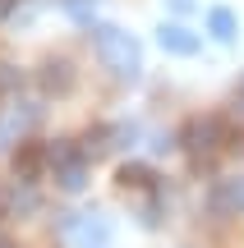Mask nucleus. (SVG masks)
<instances>
[{"label":"nucleus","instance_id":"nucleus-18","mask_svg":"<svg viewBox=\"0 0 244 248\" xmlns=\"http://www.w3.org/2000/svg\"><path fill=\"white\" fill-rule=\"evenodd\" d=\"M97 248H101V244H97Z\"/></svg>","mask_w":244,"mask_h":248},{"label":"nucleus","instance_id":"nucleus-10","mask_svg":"<svg viewBox=\"0 0 244 248\" xmlns=\"http://www.w3.org/2000/svg\"><path fill=\"white\" fill-rule=\"evenodd\" d=\"M106 147H115V142H111V129H88V133H83L79 156L83 161H97V156H106Z\"/></svg>","mask_w":244,"mask_h":248},{"label":"nucleus","instance_id":"nucleus-8","mask_svg":"<svg viewBox=\"0 0 244 248\" xmlns=\"http://www.w3.org/2000/svg\"><path fill=\"white\" fill-rule=\"evenodd\" d=\"M55 179H60V188H65V193H79V188L88 184V161H83V156L65 161V166L55 170Z\"/></svg>","mask_w":244,"mask_h":248},{"label":"nucleus","instance_id":"nucleus-9","mask_svg":"<svg viewBox=\"0 0 244 248\" xmlns=\"http://www.w3.org/2000/svg\"><path fill=\"white\" fill-rule=\"evenodd\" d=\"M235 14H230L226 5H217V9H208V32L217 37V42H235Z\"/></svg>","mask_w":244,"mask_h":248},{"label":"nucleus","instance_id":"nucleus-1","mask_svg":"<svg viewBox=\"0 0 244 248\" xmlns=\"http://www.w3.org/2000/svg\"><path fill=\"white\" fill-rule=\"evenodd\" d=\"M92 46H97L101 64H106L115 78H129V83L138 78V69H143V51H138V42L125 32V28H111V23L92 28Z\"/></svg>","mask_w":244,"mask_h":248},{"label":"nucleus","instance_id":"nucleus-16","mask_svg":"<svg viewBox=\"0 0 244 248\" xmlns=\"http://www.w3.org/2000/svg\"><path fill=\"white\" fill-rule=\"evenodd\" d=\"M5 212H9V202H5V193H0V216H5Z\"/></svg>","mask_w":244,"mask_h":248},{"label":"nucleus","instance_id":"nucleus-4","mask_svg":"<svg viewBox=\"0 0 244 248\" xmlns=\"http://www.w3.org/2000/svg\"><path fill=\"white\" fill-rule=\"evenodd\" d=\"M33 124H37V106H23V101L18 106H5L0 110V142H18Z\"/></svg>","mask_w":244,"mask_h":248},{"label":"nucleus","instance_id":"nucleus-3","mask_svg":"<svg viewBox=\"0 0 244 248\" xmlns=\"http://www.w3.org/2000/svg\"><path fill=\"white\" fill-rule=\"evenodd\" d=\"M208 207H212V216H244V175L235 179H217L212 184V193H208Z\"/></svg>","mask_w":244,"mask_h":248},{"label":"nucleus","instance_id":"nucleus-12","mask_svg":"<svg viewBox=\"0 0 244 248\" xmlns=\"http://www.w3.org/2000/svg\"><path fill=\"white\" fill-rule=\"evenodd\" d=\"M46 166H51V170H60L65 166V161H74V156H79V152H74V142L69 138H55V142H46Z\"/></svg>","mask_w":244,"mask_h":248},{"label":"nucleus","instance_id":"nucleus-15","mask_svg":"<svg viewBox=\"0 0 244 248\" xmlns=\"http://www.w3.org/2000/svg\"><path fill=\"white\" fill-rule=\"evenodd\" d=\"M235 110H240V115H244V88L235 92Z\"/></svg>","mask_w":244,"mask_h":248},{"label":"nucleus","instance_id":"nucleus-17","mask_svg":"<svg viewBox=\"0 0 244 248\" xmlns=\"http://www.w3.org/2000/svg\"><path fill=\"white\" fill-rule=\"evenodd\" d=\"M0 248H14V244H9V239H0Z\"/></svg>","mask_w":244,"mask_h":248},{"label":"nucleus","instance_id":"nucleus-2","mask_svg":"<svg viewBox=\"0 0 244 248\" xmlns=\"http://www.w3.org/2000/svg\"><path fill=\"white\" fill-rule=\"evenodd\" d=\"M180 142L189 147V156H194V161H208V156H217V147L226 142V129H221V120H217V115H194L189 124H184Z\"/></svg>","mask_w":244,"mask_h":248},{"label":"nucleus","instance_id":"nucleus-6","mask_svg":"<svg viewBox=\"0 0 244 248\" xmlns=\"http://www.w3.org/2000/svg\"><path fill=\"white\" fill-rule=\"evenodd\" d=\"M42 166H46V152L37 147V142H18V152H14V175L28 184V179H37V170H42Z\"/></svg>","mask_w":244,"mask_h":248},{"label":"nucleus","instance_id":"nucleus-14","mask_svg":"<svg viewBox=\"0 0 244 248\" xmlns=\"http://www.w3.org/2000/svg\"><path fill=\"white\" fill-rule=\"evenodd\" d=\"M14 5H18V0H0V18H9V14H14Z\"/></svg>","mask_w":244,"mask_h":248},{"label":"nucleus","instance_id":"nucleus-5","mask_svg":"<svg viewBox=\"0 0 244 248\" xmlns=\"http://www.w3.org/2000/svg\"><path fill=\"white\" fill-rule=\"evenodd\" d=\"M157 42L166 55H194L198 51V32H189L184 23H162L157 28Z\"/></svg>","mask_w":244,"mask_h":248},{"label":"nucleus","instance_id":"nucleus-13","mask_svg":"<svg viewBox=\"0 0 244 248\" xmlns=\"http://www.w3.org/2000/svg\"><path fill=\"white\" fill-rule=\"evenodd\" d=\"M14 88H23V74L14 64H0V92H14Z\"/></svg>","mask_w":244,"mask_h":248},{"label":"nucleus","instance_id":"nucleus-7","mask_svg":"<svg viewBox=\"0 0 244 248\" xmlns=\"http://www.w3.org/2000/svg\"><path fill=\"white\" fill-rule=\"evenodd\" d=\"M42 88H46V92H69V88H74L69 60H46V64H42Z\"/></svg>","mask_w":244,"mask_h":248},{"label":"nucleus","instance_id":"nucleus-11","mask_svg":"<svg viewBox=\"0 0 244 248\" xmlns=\"http://www.w3.org/2000/svg\"><path fill=\"white\" fill-rule=\"evenodd\" d=\"M120 188H152L157 184V175H152V170H147V166H138V161H129V166H120Z\"/></svg>","mask_w":244,"mask_h":248}]
</instances>
